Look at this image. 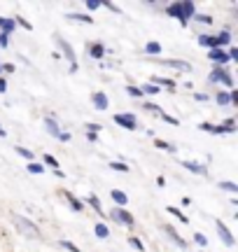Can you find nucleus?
Masks as SVG:
<instances>
[{
	"mask_svg": "<svg viewBox=\"0 0 238 252\" xmlns=\"http://www.w3.org/2000/svg\"><path fill=\"white\" fill-rule=\"evenodd\" d=\"M12 222H14V226H17L19 234H24L26 238H35V241H40V238H42V231L37 229L35 222L26 220L24 215H12Z\"/></svg>",
	"mask_w": 238,
	"mask_h": 252,
	"instance_id": "1",
	"label": "nucleus"
},
{
	"mask_svg": "<svg viewBox=\"0 0 238 252\" xmlns=\"http://www.w3.org/2000/svg\"><path fill=\"white\" fill-rule=\"evenodd\" d=\"M208 80H210L212 84H222V87H227V89L234 91V77H231L229 68H222V65H215V68H212V72L208 75Z\"/></svg>",
	"mask_w": 238,
	"mask_h": 252,
	"instance_id": "2",
	"label": "nucleus"
},
{
	"mask_svg": "<svg viewBox=\"0 0 238 252\" xmlns=\"http://www.w3.org/2000/svg\"><path fill=\"white\" fill-rule=\"evenodd\" d=\"M110 220H115L117 224H121V226H126V229H133L136 226V217L128 213L126 208H112L110 210Z\"/></svg>",
	"mask_w": 238,
	"mask_h": 252,
	"instance_id": "3",
	"label": "nucleus"
},
{
	"mask_svg": "<svg viewBox=\"0 0 238 252\" xmlns=\"http://www.w3.org/2000/svg\"><path fill=\"white\" fill-rule=\"evenodd\" d=\"M115 124L126 128V131H136L138 128V119L133 112H121V115H115Z\"/></svg>",
	"mask_w": 238,
	"mask_h": 252,
	"instance_id": "4",
	"label": "nucleus"
},
{
	"mask_svg": "<svg viewBox=\"0 0 238 252\" xmlns=\"http://www.w3.org/2000/svg\"><path fill=\"white\" fill-rule=\"evenodd\" d=\"M180 14H182V19H180V26L184 28L194 19V14H196V5H194L192 0H180Z\"/></svg>",
	"mask_w": 238,
	"mask_h": 252,
	"instance_id": "5",
	"label": "nucleus"
},
{
	"mask_svg": "<svg viewBox=\"0 0 238 252\" xmlns=\"http://www.w3.org/2000/svg\"><path fill=\"white\" fill-rule=\"evenodd\" d=\"M54 40H56V45H59V49H61V56H65L70 61V65H77V56H75L73 45H68L61 35H54Z\"/></svg>",
	"mask_w": 238,
	"mask_h": 252,
	"instance_id": "6",
	"label": "nucleus"
},
{
	"mask_svg": "<svg viewBox=\"0 0 238 252\" xmlns=\"http://www.w3.org/2000/svg\"><path fill=\"white\" fill-rule=\"evenodd\" d=\"M91 103H93V108L98 110V112H108V108H110V98H108V94H105V91H93Z\"/></svg>",
	"mask_w": 238,
	"mask_h": 252,
	"instance_id": "7",
	"label": "nucleus"
},
{
	"mask_svg": "<svg viewBox=\"0 0 238 252\" xmlns=\"http://www.w3.org/2000/svg\"><path fill=\"white\" fill-rule=\"evenodd\" d=\"M215 229H217V236H220V241L227 245V248H234V245H236V241H234V234L229 231V226L224 224V222H220V220H217Z\"/></svg>",
	"mask_w": 238,
	"mask_h": 252,
	"instance_id": "8",
	"label": "nucleus"
},
{
	"mask_svg": "<svg viewBox=\"0 0 238 252\" xmlns=\"http://www.w3.org/2000/svg\"><path fill=\"white\" fill-rule=\"evenodd\" d=\"M156 61L168 65V68H175V70H180V72H192V63L180 61V59H156Z\"/></svg>",
	"mask_w": 238,
	"mask_h": 252,
	"instance_id": "9",
	"label": "nucleus"
},
{
	"mask_svg": "<svg viewBox=\"0 0 238 252\" xmlns=\"http://www.w3.org/2000/svg\"><path fill=\"white\" fill-rule=\"evenodd\" d=\"M208 59H210L215 65H222V68H227V63H229V56H227V49H210L208 52Z\"/></svg>",
	"mask_w": 238,
	"mask_h": 252,
	"instance_id": "10",
	"label": "nucleus"
},
{
	"mask_svg": "<svg viewBox=\"0 0 238 252\" xmlns=\"http://www.w3.org/2000/svg\"><path fill=\"white\" fill-rule=\"evenodd\" d=\"M180 166H182V168H187L189 173H194V175H203V178L208 175V168H206L203 163H199V161H189V159H182V161H180Z\"/></svg>",
	"mask_w": 238,
	"mask_h": 252,
	"instance_id": "11",
	"label": "nucleus"
},
{
	"mask_svg": "<svg viewBox=\"0 0 238 252\" xmlns=\"http://www.w3.org/2000/svg\"><path fill=\"white\" fill-rule=\"evenodd\" d=\"M87 52H89V56L96 59V61H101L103 56L108 54V49H105L103 42H87Z\"/></svg>",
	"mask_w": 238,
	"mask_h": 252,
	"instance_id": "12",
	"label": "nucleus"
},
{
	"mask_svg": "<svg viewBox=\"0 0 238 252\" xmlns=\"http://www.w3.org/2000/svg\"><path fill=\"white\" fill-rule=\"evenodd\" d=\"M212 40H215V47L217 49H227V47H231V33L224 28V31H220L217 35H212Z\"/></svg>",
	"mask_w": 238,
	"mask_h": 252,
	"instance_id": "13",
	"label": "nucleus"
},
{
	"mask_svg": "<svg viewBox=\"0 0 238 252\" xmlns=\"http://www.w3.org/2000/svg\"><path fill=\"white\" fill-rule=\"evenodd\" d=\"M164 231H166V234H168V236H171V238H173V243L178 245V248H182V250H184V248H187V241H184L182 236L178 234V231H175V229H173V226H171V224H164Z\"/></svg>",
	"mask_w": 238,
	"mask_h": 252,
	"instance_id": "14",
	"label": "nucleus"
},
{
	"mask_svg": "<svg viewBox=\"0 0 238 252\" xmlns=\"http://www.w3.org/2000/svg\"><path fill=\"white\" fill-rule=\"evenodd\" d=\"M82 203H89V206H91L93 210L98 213V215H101V217H105V210H103V206H101V198L96 196V194H87V198H84Z\"/></svg>",
	"mask_w": 238,
	"mask_h": 252,
	"instance_id": "15",
	"label": "nucleus"
},
{
	"mask_svg": "<svg viewBox=\"0 0 238 252\" xmlns=\"http://www.w3.org/2000/svg\"><path fill=\"white\" fill-rule=\"evenodd\" d=\"M14 31H17L14 19H12V17H0V33H7V35H12Z\"/></svg>",
	"mask_w": 238,
	"mask_h": 252,
	"instance_id": "16",
	"label": "nucleus"
},
{
	"mask_svg": "<svg viewBox=\"0 0 238 252\" xmlns=\"http://www.w3.org/2000/svg\"><path fill=\"white\" fill-rule=\"evenodd\" d=\"M45 128H47V133L54 135V138H59V133H61V126H59V122H56L54 117H49V115L45 117Z\"/></svg>",
	"mask_w": 238,
	"mask_h": 252,
	"instance_id": "17",
	"label": "nucleus"
},
{
	"mask_svg": "<svg viewBox=\"0 0 238 252\" xmlns=\"http://www.w3.org/2000/svg\"><path fill=\"white\" fill-rule=\"evenodd\" d=\"M110 196H112V201L117 203V208H126V203H128L126 191H121V189H112Z\"/></svg>",
	"mask_w": 238,
	"mask_h": 252,
	"instance_id": "18",
	"label": "nucleus"
},
{
	"mask_svg": "<svg viewBox=\"0 0 238 252\" xmlns=\"http://www.w3.org/2000/svg\"><path fill=\"white\" fill-rule=\"evenodd\" d=\"M93 236L101 238V241H108V238H110V229H108V224H105V222H96V226H93Z\"/></svg>",
	"mask_w": 238,
	"mask_h": 252,
	"instance_id": "19",
	"label": "nucleus"
},
{
	"mask_svg": "<svg viewBox=\"0 0 238 252\" xmlns=\"http://www.w3.org/2000/svg\"><path fill=\"white\" fill-rule=\"evenodd\" d=\"M164 12H166V17L175 19V21L182 19V14H180V2H168V5L164 7Z\"/></svg>",
	"mask_w": 238,
	"mask_h": 252,
	"instance_id": "20",
	"label": "nucleus"
},
{
	"mask_svg": "<svg viewBox=\"0 0 238 252\" xmlns=\"http://www.w3.org/2000/svg\"><path fill=\"white\" fill-rule=\"evenodd\" d=\"M65 201H68V206L73 208L75 213H82V210H84V203L75 196V194H70V191H65Z\"/></svg>",
	"mask_w": 238,
	"mask_h": 252,
	"instance_id": "21",
	"label": "nucleus"
},
{
	"mask_svg": "<svg viewBox=\"0 0 238 252\" xmlns=\"http://www.w3.org/2000/svg\"><path fill=\"white\" fill-rule=\"evenodd\" d=\"M65 19H68V21H80V24H89V26L93 24V17H89V14H80V12H70V14H65Z\"/></svg>",
	"mask_w": 238,
	"mask_h": 252,
	"instance_id": "22",
	"label": "nucleus"
},
{
	"mask_svg": "<svg viewBox=\"0 0 238 252\" xmlns=\"http://www.w3.org/2000/svg\"><path fill=\"white\" fill-rule=\"evenodd\" d=\"M152 84H156L161 91H164V87L168 91H175V82L171 80V77H154V80H152Z\"/></svg>",
	"mask_w": 238,
	"mask_h": 252,
	"instance_id": "23",
	"label": "nucleus"
},
{
	"mask_svg": "<svg viewBox=\"0 0 238 252\" xmlns=\"http://www.w3.org/2000/svg\"><path fill=\"white\" fill-rule=\"evenodd\" d=\"M140 91H143V96H159V94H161V89H159L156 84H152V82L143 84V87H140Z\"/></svg>",
	"mask_w": 238,
	"mask_h": 252,
	"instance_id": "24",
	"label": "nucleus"
},
{
	"mask_svg": "<svg viewBox=\"0 0 238 252\" xmlns=\"http://www.w3.org/2000/svg\"><path fill=\"white\" fill-rule=\"evenodd\" d=\"M166 213H168V215H173V217H178L182 224H189V217L182 215V210H178L175 206H168V208H166Z\"/></svg>",
	"mask_w": 238,
	"mask_h": 252,
	"instance_id": "25",
	"label": "nucleus"
},
{
	"mask_svg": "<svg viewBox=\"0 0 238 252\" xmlns=\"http://www.w3.org/2000/svg\"><path fill=\"white\" fill-rule=\"evenodd\" d=\"M199 45L206 47V49L210 52V49H215V40H212V35H208V33H201V35H199Z\"/></svg>",
	"mask_w": 238,
	"mask_h": 252,
	"instance_id": "26",
	"label": "nucleus"
},
{
	"mask_svg": "<svg viewBox=\"0 0 238 252\" xmlns=\"http://www.w3.org/2000/svg\"><path fill=\"white\" fill-rule=\"evenodd\" d=\"M161 52H164V47L159 45V42H154V40L145 45V54H149V56H156V54H161Z\"/></svg>",
	"mask_w": 238,
	"mask_h": 252,
	"instance_id": "27",
	"label": "nucleus"
},
{
	"mask_svg": "<svg viewBox=\"0 0 238 252\" xmlns=\"http://www.w3.org/2000/svg\"><path fill=\"white\" fill-rule=\"evenodd\" d=\"M154 147L156 150H164V152H171V154H175V150H178V147H173L171 143H166L161 138H154Z\"/></svg>",
	"mask_w": 238,
	"mask_h": 252,
	"instance_id": "28",
	"label": "nucleus"
},
{
	"mask_svg": "<svg viewBox=\"0 0 238 252\" xmlns=\"http://www.w3.org/2000/svg\"><path fill=\"white\" fill-rule=\"evenodd\" d=\"M14 152H17L19 157H24V159H26L28 163H30V161H35V152H30L28 147H14Z\"/></svg>",
	"mask_w": 238,
	"mask_h": 252,
	"instance_id": "29",
	"label": "nucleus"
},
{
	"mask_svg": "<svg viewBox=\"0 0 238 252\" xmlns=\"http://www.w3.org/2000/svg\"><path fill=\"white\" fill-rule=\"evenodd\" d=\"M215 100H217V105H231L229 91H217V96H215Z\"/></svg>",
	"mask_w": 238,
	"mask_h": 252,
	"instance_id": "30",
	"label": "nucleus"
},
{
	"mask_svg": "<svg viewBox=\"0 0 238 252\" xmlns=\"http://www.w3.org/2000/svg\"><path fill=\"white\" fill-rule=\"evenodd\" d=\"M143 110H147V112H152V115H159V117H161V115H164V110L159 108V105H156V103H143Z\"/></svg>",
	"mask_w": 238,
	"mask_h": 252,
	"instance_id": "31",
	"label": "nucleus"
},
{
	"mask_svg": "<svg viewBox=\"0 0 238 252\" xmlns=\"http://www.w3.org/2000/svg\"><path fill=\"white\" fill-rule=\"evenodd\" d=\"M26 168H28V173H33V175H42V173H45V166L37 163V161H30Z\"/></svg>",
	"mask_w": 238,
	"mask_h": 252,
	"instance_id": "32",
	"label": "nucleus"
},
{
	"mask_svg": "<svg viewBox=\"0 0 238 252\" xmlns=\"http://www.w3.org/2000/svg\"><path fill=\"white\" fill-rule=\"evenodd\" d=\"M42 166H52L54 171H59V159L52 157V154H45V157H42Z\"/></svg>",
	"mask_w": 238,
	"mask_h": 252,
	"instance_id": "33",
	"label": "nucleus"
},
{
	"mask_svg": "<svg viewBox=\"0 0 238 252\" xmlns=\"http://www.w3.org/2000/svg\"><path fill=\"white\" fill-rule=\"evenodd\" d=\"M220 189H224V191H229V194H238V185L231 180H224L220 182Z\"/></svg>",
	"mask_w": 238,
	"mask_h": 252,
	"instance_id": "34",
	"label": "nucleus"
},
{
	"mask_svg": "<svg viewBox=\"0 0 238 252\" xmlns=\"http://www.w3.org/2000/svg\"><path fill=\"white\" fill-rule=\"evenodd\" d=\"M126 94L131 98H145L143 91H140V87H133V84H126Z\"/></svg>",
	"mask_w": 238,
	"mask_h": 252,
	"instance_id": "35",
	"label": "nucleus"
},
{
	"mask_svg": "<svg viewBox=\"0 0 238 252\" xmlns=\"http://www.w3.org/2000/svg\"><path fill=\"white\" fill-rule=\"evenodd\" d=\"M108 166H110L112 171H117V173H128V171H131L124 161H112V163H108Z\"/></svg>",
	"mask_w": 238,
	"mask_h": 252,
	"instance_id": "36",
	"label": "nucleus"
},
{
	"mask_svg": "<svg viewBox=\"0 0 238 252\" xmlns=\"http://www.w3.org/2000/svg\"><path fill=\"white\" fill-rule=\"evenodd\" d=\"M128 245H131V248H136L138 252H145V245H143V241H140V238H136V236H131V238H128Z\"/></svg>",
	"mask_w": 238,
	"mask_h": 252,
	"instance_id": "37",
	"label": "nucleus"
},
{
	"mask_svg": "<svg viewBox=\"0 0 238 252\" xmlns=\"http://www.w3.org/2000/svg\"><path fill=\"white\" fill-rule=\"evenodd\" d=\"M194 21H199V24H206V26H210V24H212V17H210V14H199V12H196V14H194Z\"/></svg>",
	"mask_w": 238,
	"mask_h": 252,
	"instance_id": "38",
	"label": "nucleus"
},
{
	"mask_svg": "<svg viewBox=\"0 0 238 252\" xmlns=\"http://www.w3.org/2000/svg\"><path fill=\"white\" fill-rule=\"evenodd\" d=\"M14 24H17V26H21L24 31H33V24H30V21H26L24 17H14Z\"/></svg>",
	"mask_w": 238,
	"mask_h": 252,
	"instance_id": "39",
	"label": "nucleus"
},
{
	"mask_svg": "<svg viewBox=\"0 0 238 252\" xmlns=\"http://www.w3.org/2000/svg\"><path fill=\"white\" fill-rule=\"evenodd\" d=\"M194 243H196V245H201V248H206V245H208V238H206V234H201V231H196V234H194Z\"/></svg>",
	"mask_w": 238,
	"mask_h": 252,
	"instance_id": "40",
	"label": "nucleus"
},
{
	"mask_svg": "<svg viewBox=\"0 0 238 252\" xmlns=\"http://www.w3.org/2000/svg\"><path fill=\"white\" fill-rule=\"evenodd\" d=\"M84 5H87V9H89V12H96V9L103 7V2H98V0H87Z\"/></svg>",
	"mask_w": 238,
	"mask_h": 252,
	"instance_id": "41",
	"label": "nucleus"
},
{
	"mask_svg": "<svg viewBox=\"0 0 238 252\" xmlns=\"http://www.w3.org/2000/svg\"><path fill=\"white\" fill-rule=\"evenodd\" d=\"M101 128H103L101 124H96V122H89V124H87V133H96V135H98V133H101Z\"/></svg>",
	"mask_w": 238,
	"mask_h": 252,
	"instance_id": "42",
	"label": "nucleus"
},
{
	"mask_svg": "<svg viewBox=\"0 0 238 252\" xmlns=\"http://www.w3.org/2000/svg\"><path fill=\"white\" fill-rule=\"evenodd\" d=\"M222 126L227 128V133H234V131H236V119H234V117H229V119H227V122H224V124H222Z\"/></svg>",
	"mask_w": 238,
	"mask_h": 252,
	"instance_id": "43",
	"label": "nucleus"
},
{
	"mask_svg": "<svg viewBox=\"0 0 238 252\" xmlns=\"http://www.w3.org/2000/svg\"><path fill=\"white\" fill-rule=\"evenodd\" d=\"M61 248H65L68 252H82L75 243H70V241H61Z\"/></svg>",
	"mask_w": 238,
	"mask_h": 252,
	"instance_id": "44",
	"label": "nucleus"
},
{
	"mask_svg": "<svg viewBox=\"0 0 238 252\" xmlns=\"http://www.w3.org/2000/svg\"><path fill=\"white\" fill-rule=\"evenodd\" d=\"M227 56H229V61H238V49L236 47H227Z\"/></svg>",
	"mask_w": 238,
	"mask_h": 252,
	"instance_id": "45",
	"label": "nucleus"
},
{
	"mask_svg": "<svg viewBox=\"0 0 238 252\" xmlns=\"http://www.w3.org/2000/svg\"><path fill=\"white\" fill-rule=\"evenodd\" d=\"M9 47V35L7 33H0V49H7Z\"/></svg>",
	"mask_w": 238,
	"mask_h": 252,
	"instance_id": "46",
	"label": "nucleus"
},
{
	"mask_svg": "<svg viewBox=\"0 0 238 252\" xmlns=\"http://www.w3.org/2000/svg\"><path fill=\"white\" fill-rule=\"evenodd\" d=\"M56 140H61V143H70V133H68V131H61Z\"/></svg>",
	"mask_w": 238,
	"mask_h": 252,
	"instance_id": "47",
	"label": "nucleus"
},
{
	"mask_svg": "<svg viewBox=\"0 0 238 252\" xmlns=\"http://www.w3.org/2000/svg\"><path fill=\"white\" fill-rule=\"evenodd\" d=\"M210 133H215V135H222V133H227V128H224V126L222 124H217V126H212V131Z\"/></svg>",
	"mask_w": 238,
	"mask_h": 252,
	"instance_id": "48",
	"label": "nucleus"
},
{
	"mask_svg": "<svg viewBox=\"0 0 238 252\" xmlns=\"http://www.w3.org/2000/svg\"><path fill=\"white\" fill-rule=\"evenodd\" d=\"M199 128H201V131H206V133H210L212 124H210V122H201V124H199Z\"/></svg>",
	"mask_w": 238,
	"mask_h": 252,
	"instance_id": "49",
	"label": "nucleus"
},
{
	"mask_svg": "<svg viewBox=\"0 0 238 252\" xmlns=\"http://www.w3.org/2000/svg\"><path fill=\"white\" fill-rule=\"evenodd\" d=\"M161 119H164V122H168V124L178 126V119H175V117H171V115H166V112H164V115H161Z\"/></svg>",
	"mask_w": 238,
	"mask_h": 252,
	"instance_id": "50",
	"label": "nucleus"
},
{
	"mask_svg": "<svg viewBox=\"0 0 238 252\" xmlns=\"http://www.w3.org/2000/svg\"><path fill=\"white\" fill-rule=\"evenodd\" d=\"M103 7H108V9H112V12H117V14H121V9L115 5V2H103Z\"/></svg>",
	"mask_w": 238,
	"mask_h": 252,
	"instance_id": "51",
	"label": "nucleus"
},
{
	"mask_svg": "<svg viewBox=\"0 0 238 252\" xmlns=\"http://www.w3.org/2000/svg\"><path fill=\"white\" fill-rule=\"evenodd\" d=\"M229 98H231V105H238V91H229Z\"/></svg>",
	"mask_w": 238,
	"mask_h": 252,
	"instance_id": "52",
	"label": "nucleus"
},
{
	"mask_svg": "<svg viewBox=\"0 0 238 252\" xmlns=\"http://www.w3.org/2000/svg\"><path fill=\"white\" fill-rule=\"evenodd\" d=\"M194 98L199 100V103H206V100H208V94H194Z\"/></svg>",
	"mask_w": 238,
	"mask_h": 252,
	"instance_id": "53",
	"label": "nucleus"
},
{
	"mask_svg": "<svg viewBox=\"0 0 238 252\" xmlns=\"http://www.w3.org/2000/svg\"><path fill=\"white\" fill-rule=\"evenodd\" d=\"M2 72H14V65L12 63H2Z\"/></svg>",
	"mask_w": 238,
	"mask_h": 252,
	"instance_id": "54",
	"label": "nucleus"
},
{
	"mask_svg": "<svg viewBox=\"0 0 238 252\" xmlns=\"http://www.w3.org/2000/svg\"><path fill=\"white\" fill-rule=\"evenodd\" d=\"M7 91V82H5V77H0V94H5Z\"/></svg>",
	"mask_w": 238,
	"mask_h": 252,
	"instance_id": "55",
	"label": "nucleus"
},
{
	"mask_svg": "<svg viewBox=\"0 0 238 252\" xmlns=\"http://www.w3.org/2000/svg\"><path fill=\"white\" fill-rule=\"evenodd\" d=\"M87 140H89V143H96V140H98V135H96V133H87Z\"/></svg>",
	"mask_w": 238,
	"mask_h": 252,
	"instance_id": "56",
	"label": "nucleus"
},
{
	"mask_svg": "<svg viewBox=\"0 0 238 252\" xmlns=\"http://www.w3.org/2000/svg\"><path fill=\"white\" fill-rule=\"evenodd\" d=\"M156 185H159V187H166V178H164V175H159V178H156Z\"/></svg>",
	"mask_w": 238,
	"mask_h": 252,
	"instance_id": "57",
	"label": "nucleus"
},
{
	"mask_svg": "<svg viewBox=\"0 0 238 252\" xmlns=\"http://www.w3.org/2000/svg\"><path fill=\"white\" fill-rule=\"evenodd\" d=\"M180 203H182V206H192V198H189V196H182V201H180Z\"/></svg>",
	"mask_w": 238,
	"mask_h": 252,
	"instance_id": "58",
	"label": "nucleus"
},
{
	"mask_svg": "<svg viewBox=\"0 0 238 252\" xmlns=\"http://www.w3.org/2000/svg\"><path fill=\"white\" fill-rule=\"evenodd\" d=\"M5 135H7V131H5V128L0 126V138H5Z\"/></svg>",
	"mask_w": 238,
	"mask_h": 252,
	"instance_id": "59",
	"label": "nucleus"
},
{
	"mask_svg": "<svg viewBox=\"0 0 238 252\" xmlns=\"http://www.w3.org/2000/svg\"><path fill=\"white\" fill-rule=\"evenodd\" d=\"M0 77H2V63H0Z\"/></svg>",
	"mask_w": 238,
	"mask_h": 252,
	"instance_id": "60",
	"label": "nucleus"
},
{
	"mask_svg": "<svg viewBox=\"0 0 238 252\" xmlns=\"http://www.w3.org/2000/svg\"><path fill=\"white\" fill-rule=\"evenodd\" d=\"M199 252H203V250H199Z\"/></svg>",
	"mask_w": 238,
	"mask_h": 252,
	"instance_id": "61",
	"label": "nucleus"
}]
</instances>
